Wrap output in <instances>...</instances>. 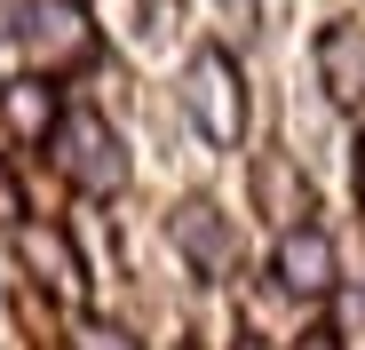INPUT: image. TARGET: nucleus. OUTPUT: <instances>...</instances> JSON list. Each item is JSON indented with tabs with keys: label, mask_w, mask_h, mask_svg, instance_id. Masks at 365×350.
I'll list each match as a JSON object with an SVG mask.
<instances>
[{
	"label": "nucleus",
	"mask_w": 365,
	"mask_h": 350,
	"mask_svg": "<svg viewBox=\"0 0 365 350\" xmlns=\"http://www.w3.org/2000/svg\"><path fill=\"white\" fill-rule=\"evenodd\" d=\"M255 199L270 207V223H278V231H286V223H302V215H318L310 175H302L286 151H262V159H255Z\"/></svg>",
	"instance_id": "obj_9"
},
{
	"label": "nucleus",
	"mask_w": 365,
	"mask_h": 350,
	"mask_svg": "<svg viewBox=\"0 0 365 350\" xmlns=\"http://www.w3.org/2000/svg\"><path fill=\"white\" fill-rule=\"evenodd\" d=\"M310 72H318V88H326L334 111L365 120V16H326V24H318Z\"/></svg>",
	"instance_id": "obj_6"
},
{
	"label": "nucleus",
	"mask_w": 365,
	"mask_h": 350,
	"mask_svg": "<svg viewBox=\"0 0 365 350\" xmlns=\"http://www.w3.org/2000/svg\"><path fill=\"white\" fill-rule=\"evenodd\" d=\"M64 104H72V88H56V80H40V72H24V64L0 72V136H9L16 151H48Z\"/></svg>",
	"instance_id": "obj_8"
},
{
	"label": "nucleus",
	"mask_w": 365,
	"mask_h": 350,
	"mask_svg": "<svg viewBox=\"0 0 365 350\" xmlns=\"http://www.w3.org/2000/svg\"><path fill=\"white\" fill-rule=\"evenodd\" d=\"M48 167L64 175V191L80 199V207H111L119 191L135 184V159H128V136H119L96 104H64V120H56V136H48Z\"/></svg>",
	"instance_id": "obj_3"
},
{
	"label": "nucleus",
	"mask_w": 365,
	"mask_h": 350,
	"mask_svg": "<svg viewBox=\"0 0 365 350\" xmlns=\"http://www.w3.org/2000/svg\"><path fill=\"white\" fill-rule=\"evenodd\" d=\"M349 199L365 207V120H357V136H349Z\"/></svg>",
	"instance_id": "obj_12"
},
{
	"label": "nucleus",
	"mask_w": 365,
	"mask_h": 350,
	"mask_svg": "<svg viewBox=\"0 0 365 350\" xmlns=\"http://www.w3.org/2000/svg\"><path fill=\"white\" fill-rule=\"evenodd\" d=\"M167 239L191 263V279H230L238 271V231H230V215L215 199H175L167 207Z\"/></svg>",
	"instance_id": "obj_7"
},
{
	"label": "nucleus",
	"mask_w": 365,
	"mask_h": 350,
	"mask_svg": "<svg viewBox=\"0 0 365 350\" xmlns=\"http://www.w3.org/2000/svg\"><path fill=\"white\" fill-rule=\"evenodd\" d=\"M175 104H182V120H191V136L207 151H238L247 128H255V88H247L238 48L199 40L191 56H182V72H175Z\"/></svg>",
	"instance_id": "obj_2"
},
{
	"label": "nucleus",
	"mask_w": 365,
	"mask_h": 350,
	"mask_svg": "<svg viewBox=\"0 0 365 350\" xmlns=\"http://www.w3.org/2000/svg\"><path fill=\"white\" fill-rule=\"evenodd\" d=\"M0 40L24 56V72L72 88L80 72L103 64V32L88 16V0H9V16H0Z\"/></svg>",
	"instance_id": "obj_1"
},
{
	"label": "nucleus",
	"mask_w": 365,
	"mask_h": 350,
	"mask_svg": "<svg viewBox=\"0 0 365 350\" xmlns=\"http://www.w3.org/2000/svg\"><path fill=\"white\" fill-rule=\"evenodd\" d=\"M64 350H143L119 319H96V311H80L72 319V334H64Z\"/></svg>",
	"instance_id": "obj_10"
},
{
	"label": "nucleus",
	"mask_w": 365,
	"mask_h": 350,
	"mask_svg": "<svg viewBox=\"0 0 365 350\" xmlns=\"http://www.w3.org/2000/svg\"><path fill=\"white\" fill-rule=\"evenodd\" d=\"M9 255H16V271L32 279V295H48V303H64L72 319L88 311V247H80V231L64 223V215H32V223H16L9 231Z\"/></svg>",
	"instance_id": "obj_4"
},
{
	"label": "nucleus",
	"mask_w": 365,
	"mask_h": 350,
	"mask_svg": "<svg viewBox=\"0 0 365 350\" xmlns=\"http://www.w3.org/2000/svg\"><path fill=\"white\" fill-rule=\"evenodd\" d=\"M16 223H32V199H24V175H16V159L0 151V239H9Z\"/></svg>",
	"instance_id": "obj_11"
},
{
	"label": "nucleus",
	"mask_w": 365,
	"mask_h": 350,
	"mask_svg": "<svg viewBox=\"0 0 365 350\" xmlns=\"http://www.w3.org/2000/svg\"><path fill=\"white\" fill-rule=\"evenodd\" d=\"M270 286L294 295V303H334L341 295V239H334L318 215L286 223L278 239H270Z\"/></svg>",
	"instance_id": "obj_5"
},
{
	"label": "nucleus",
	"mask_w": 365,
	"mask_h": 350,
	"mask_svg": "<svg viewBox=\"0 0 365 350\" xmlns=\"http://www.w3.org/2000/svg\"><path fill=\"white\" fill-rule=\"evenodd\" d=\"M175 350H199V342H175Z\"/></svg>",
	"instance_id": "obj_13"
}]
</instances>
